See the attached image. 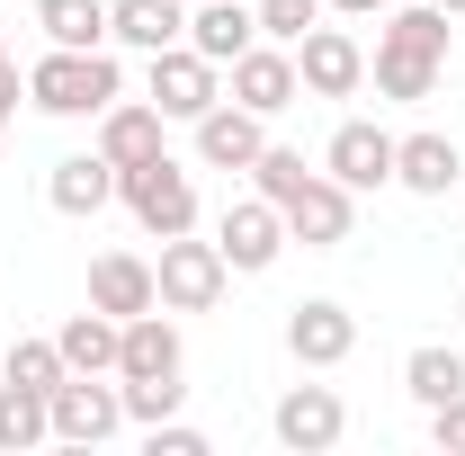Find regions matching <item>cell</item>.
Masks as SVG:
<instances>
[{"instance_id":"6da1fadb","label":"cell","mask_w":465,"mask_h":456,"mask_svg":"<svg viewBox=\"0 0 465 456\" xmlns=\"http://www.w3.org/2000/svg\"><path fill=\"white\" fill-rule=\"evenodd\" d=\"M367 72H376V90L403 99V108H411V99H430L439 72H448V9H394Z\"/></svg>"},{"instance_id":"7a4b0ae2","label":"cell","mask_w":465,"mask_h":456,"mask_svg":"<svg viewBox=\"0 0 465 456\" xmlns=\"http://www.w3.org/2000/svg\"><path fill=\"white\" fill-rule=\"evenodd\" d=\"M27 99L45 116H99L125 99V72H116L108 45H54V55L27 72Z\"/></svg>"},{"instance_id":"3957f363","label":"cell","mask_w":465,"mask_h":456,"mask_svg":"<svg viewBox=\"0 0 465 456\" xmlns=\"http://www.w3.org/2000/svg\"><path fill=\"white\" fill-rule=\"evenodd\" d=\"M116 197H125V215L153 233V242H171V233H197V179L179 171L171 153H153V162L116 171Z\"/></svg>"},{"instance_id":"277c9868","label":"cell","mask_w":465,"mask_h":456,"mask_svg":"<svg viewBox=\"0 0 465 456\" xmlns=\"http://www.w3.org/2000/svg\"><path fill=\"white\" fill-rule=\"evenodd\" d=\"M153 286H162V313H215L232 286V260L215 251V242H188V233H171L162 242V260H153Z\"/></svg>"},{"instance_id":"5b68a950","label":"cell","mask_w":465,"mask_h":456,"mask_svg":"<svg viewBox=\"0 0 465 456\" xmlns=\"http://www.w3.org/2000/svg\"><path fill=\"white\" fill-rule=\"evenodd\" d=\"M278 215H287V242H304V251H341L349 224H358V197H349L331 171H304L278 197Z\"/></svg>"},{"instance_id":"8992f818","label":"cell","mask_w":465,"mask_h":456,"mask_svg":"<svg viewBox=\"0 0 465 456\" xmlns=\"http://www.w3.org/2000/svg\"><path fill=\"white\" fill-rule=\"evenodd\" d=\"M45 421H54L63 448H99L125 430V385H99V376H63L45 394Z\"/></svg>"},{"instance_id":"52a82bcc","label":"cell","mask_w":465,"mask_h":456,"mask_svg":"<svg viewBox=\"0 0 465 456\" xmlns=\"http://www.w3.org/2000/svg\"><path fill=\"white\" fill-rule=\"evenodd\" d=\"M215 251L232 260V278H260V269H278V251H287V215H278L269 197H232L224 224H215Z\"/></svg>"},{"instance_id":"ba28073f","label":"cell","mask_w":465,"mask_h":456,"mask_svg":"<svg viewBox=\"0 0 465 456\" xmlns=\"http://www.w3.org/2000/svg\"><path fill=\"white\" fill-rule=\"evenodd\" d=\"M215 99H224V81H215V63L197 55L188 36L153 55V108H162V116H179V125H197V116L215 108Z\"/></svg>"},{"instance_id":"9c48e42d","label":"cell","mask_w":465,"mask_h":456,"mask_svg":"<svg viewBox=\"0 0 465 456\" xmlns=\"http://www.w3.org/2000/svg\"><path fill=\"white\" fill-rule=\"evenodd\" d=\"M269 430H278V448H295V456H322V448H341L349 402L331 394V385H287V394H278V411H269Z\"/></svg>"},{"instance_id":"30bf717a","label":"cell","mask_w":465,"mask_h":456,"mask_svg":"<svg viewBox=\"0 0 465 456\" xmlns=\"http://www.w3.org/2000/svg\"><path fill=\"white\" fill-rule=\"evenodd\" d=\"M295 81H304L313 99H349V90L367 81V45H358L349 27H304V36H295Z\"/></svg>"},{"instance_id":"8fae6325","label":"cell","mask_w":465,"mask_h":456,"mask_svg":"<svg viewBox=\"0 0 465 456\" xmlns=\"http://www.w3.org/2000/svg\"><path fill=\"white\" fill-rule=\"evenodd\" d=\"M322 171L341 179L349 197L358 188H394V134L367 125V116H349V125H331V144H322Z\"/></svg>"},{"instance_id":"7c38bea8","label":"cell","mask_w":465,"mask_h":456,"mask_svg":"<svg viewBox=\"0 0 465 456\" xmlns=\"http://www.w3.org/2000/svg\"><path fill=\"white\" fill-rule=\"evenodd\" d=\"M260 153H269V116H251L242 99H215L197 116V162L206 171H251Z\"/></svg>"},{"instance_id":"4fadbf2b","label":"cell","mask_w":465,"mask_h":456,"mask_svg":"<svg viewBox=\"0 0 465 456\" xmlns=\"http://www.w3.org/2000/svg\"><path fill=\"white\" fill-rule=\"evenodd\" d=\"M287 349H295V367H341L349 349H358V313L331 304V295H313V304L287 313Z\"/></svg>"},{"instance_id":"5bb4252c","label":"cell","mask_w":465,"mask_h":456,"mask_svg":"<svg viewBox=\"0 0 465 456\" xmlns=\"http://www.w3.org/2000/svg\"><path fill=\"white\" fill-rule=\"evenodd\" d=\"M224 72H232V99H242L251 116H278V108H295V99H304L295 55H278V45H251V55H232Z\"/></svg>"},{"instance_id":"9a60e30c","label":"cell","mask_w":465,"mask_h":456,"mask_svg":"<svg viewBox=\"0 0 465 456\" xmlns=\"http://www.w3.org/2000/svg\"><path fill=\"white\" fill-rule=\"evenodd\" d=\"M90 304H99V313H116V322L153 313V304H162L153 260H134V251H99V260H90Z\"/></svg>"},{"instance_id":"2e32d148","label":"cell","mask_w":465,"mask_h":456,"mask_svg":"<svg viewBox=\"0 0 465 456\" xmlns=\"http://www.w3.org/2000/svg\"><path fill=\"white\" fill-rule=\"evenodd\" d=\"M108 197H116V162L99 144H90V153H63L54 171H45V206H54V215H99Z\"/></svg>"},{"instance_id":"e0dca14e","label":"cell","mask_w":465,"mask_h":456,"mask_svg":"<svg viewBox=\"0 0 465 456\" xmlns=\"http://www.w3.org/2000/svg\"><path fill=\"white\" fill-rule=\"evenodd\" d=\"M188 45L224 72L232 55H251V45H260V9H242V0H197V9H188Z\"/></svg>"},{"instance_id":"ac0fdd59","label":"cell","mask_w":465,"mask_h":456,"mask_svg":"<svg viewBox=\"0 0 465 456\" xmlns=\"http://www.w3.org/2000/svg\"><path fill=\"white\" fill-rule=\"evenodd\" d=\"M162 125L171 116L153 108V99H116V108H99V153H108L116 171H134V162L162 153Z\"/></svg>"},{"instance_id":"d6986e66","label":"cell","mask_w":465,"mask_h":456,"mask_svg":"<svg viewBox=\"0 0 465 456\" xmlns=\"http://www.w3.org/2000/svg\"><path fill=\"white\" fill-rule=\"evenodd\" d=\"M465 179L457 144L448 134H394V188H411V197H448Z\"/></svg>"},{"instance_id":"ffe728a7","label":"cell","mask_w":465,"mask_h":456,"mask_svg":"<svg viewBox=\"0 0 465 456\" xmlns=\"http://www.w3.org/2000/svg\"><path fill=\"white\" fill-rule=\"evenodd\" d=\"M108 36L116 45H134V55H162L188 36V0H116L108 9Z\"/></svg>"},{"instance_id":"44dd1931","label":"cell","mask_w":465,"mask_h":456,"mask_svg":"<svg viewBox=\"0 0 465 456\" xmlns=\"http://www.w3.org/2000/svg\"><path fill=\"white\" fill-rule=\"evenodd\" d=\"M116 341H125V322L99 313V304H90V313H72V322L54 332V349H63V367H72V376H116Z\"/></svg>"},{"instance_id":"7402d4cb","label":"cell","mask_w":465,"mask_h":456,"mask_svg":"<svg viewBox=\"0 0 465 456\" xmlns=\"http://www.w3.org/2000/svg\"><path fill=\"white\" fill-rule=\"evenodd\" d=\"M116 376H179V332L162 322V304L125 322V341H116Z\"/></svg>"},{"instance_id":"603a6c76","label":"cell","mask_w":465,"mask_h":456,"mask_svg":"<svg viewBox=\"0 0 465 456\" xmlns=\"http://www.w3.org/2000/svg\"><path fill=\"white\" fill-rule=\"evenodd\" d=\"M403 394L420 402V411L457 402V394H465V349H439V341H430V349H411V358H403Z\"/></svg>"},{"instance_id":"cb8c5ba5","label":"cell","mask_w":465,"mask_h":456,"mask_svg":"<svg viewBox=\"0 0 465 456\" xmlns=\"http://www.w3.org/2000/svg\"><path fill=\"white\" fill-rule=\"evenodd\" d=\"M45 45H108V0H36Z\"/></svg>"},{"instance_id":"d4e9b609","label":"cell","mask_w":465,"mask_h":456,"mask_svg":"<svg viewBox=\"0 0 465 456\" xmlns=\"http://www.w3.org/2000/svg\"><path fill=\"white\" fill-rule=\"evenodd\" d=\"M45 439H54V421H45V394H36V385H0V448L27 456V448H45Z\"/></svg>"},{"instance_id":"484cf974","label":"cell","mask_w":465,"mask_h":456,"mask_svg":"<svg viewBox=\"0 0 465 456\" xmlns=\"http://www.w3.org/2000/svg\"><path fill=\"white\" fill-rule=\"evenodd\" d=\"M0 376H9V385H36V394H54L72 367H63V349H54V341H9V367H0Z\"/></svg>"},{"instance_id":"4316f807","label":"cell","mask_w":465,"mask_h":456,"mask_svg":"<svg viewBox=\"0 0 465 456\" xmlns=\"http://www.w3.org/2000/svg\"><path fill=\"white\" fill-rule=\"evenodd\" d=\"M116 385H125V421H143V430H153V421H171L179 394H188L179 376H116Z\"/></svg>"},{"instance_id":"83f0119b","label":"cell","mask_w":465,"mask_h":456,"mask_svg":"<svg viewBox=\"0 0 465 456\" xmlns=\"http://www.w3.org/2000/svg\"><path fill=\"white\" fill-rule=\"evenodd\" d=\"M313 18H322V0H260V36H278V45H295Z\"/></svg>"},{"instance_id":"f1b7e54d","label":"cell","mask_w":465,"mask_h":456,"mask_svg":"<svg viewBox=\"0 0 465 456\" xmlns=\"http://www.w3.org/2000/svg\"><path fill=\"white\" fill-rule=\"evenodd\" d=\"M153 456H206V430H188V421H153Z\"/></svg>"},{"instance_id":"f546056e","label":"cell","mask_w":465,"mask_h":456,"mask_svg":"<svg viewBox=\"0 0 465 456\" xmlns=\"http://www.w3.org/2000/svg\"><path fill=\"white\" fill-rule=\"evenodd\" d=\"M430 439H439V456H465V394L430 411Z\"/></svg>"},{"instance_id":"4dcf8cb0","label":"cell","mask_w":465,"mask_h":456,"mask_svg":"<svg viewBox=\"0 0 465 456\" xmlns=\"http://www.w3.org/2000/svg\"><path fill=\"white\" fill-rule=\"evenodd\" d=\"M18 90H27V81H18V72H9V63H0V125H9V116H18Z\"/></svg>"},{"instance_id":"1f68e13d","label":"cell","mask_w":465,"mask_h":456,"mask_svg":"<svg viewBox=\"0 0 465 456\" xmlns=\"http://www.w3.org/2000/svg\"><path fill=\"white\" fill-rule=\"evenodd\" d=\"M331 9H349V18H385V0H331Z\"/></svg>"},{"instance_id":"d6a6232c","label":"cell","mask_w":465,"mask_h":456,"mask_svg":"<svg viewBox=\"0 0 465 456\" xmlns=\"http://www.w3.org/2000/svg\"><path fill=\"white\" fill-rule=\"evenodd\" d=\"M430 9H448V18H457V9H465V0H430Z\"/></svg>"},{"instance_id":"836d02e7","label":"cell","mask_w":465,"mask_h":456,"mask_svg":"<svg viewBox=\"0 0 465 456\" xmlns=\"http://www.w3.org/2000/svg\"><path fill=\"white\" fill-rule=\"evenodd\" d=\"M0 63H9V45H0Z\"/></svg>"},{"instance_id":"e575fe53","label":"cell","mask_w":465,"mask_h":456,"mask_svg":"<svg viewBox=\"0 0 465 456\" xmlns=\"http://www.w3.org/2000/svg\"><path fill=\"white\" fill-rule=\"evenodd\" d=\"M457 313H465V295H457Z\"/></svg>"},{"instance_id":"d590c367","label":"cell","mask_w":465,"mask_h":456,"mask_svg":"<svg viewBox=\"0 0 465 456\" xmlns=\"http://www.w3.org/2000/svg\"><path fill=\"white\" fill-rule=\"evenodd\" d=\"M188 9H197V0H188Z\"/></svg>"}]
</instances>
